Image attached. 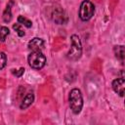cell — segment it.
Listing matches in <instances>:
<instances>
[{
    "label": "cell",
    "mask_w": 125,
    "mask_h": 125,
    "mask_svg": "<svg viewBox=\"0 0 125 125\" xmlns=\"http://www.w3.org/2000/svg\"><path fill=\"white\" fill-rule=\"evenodd\" d=\"M69 106L70 109L72 110L73 113L78 114L82 107H83V98H82V94L81 91L77 88H74L70 91L69 93Z\"/></svg>",
    "instance_id": "1"
},
{
    "label": "cell",
    "mask_w": 125,
    "mask_h": 125,
    "mask_svg": "<svg viewBox=\"0 0 125 125\" xmlns=\"http://www.w3.org/2000/svg\"><path fill=\"white\" fill-rule=\"evenodd\" d=\"M70 41H71V45L69 51L67 52V58L71 61H77L81 58L82 55V46H81L80 38L78 37V35L73 34L70 36Z\"/></svg>",
    "instance_id": "2"
},
{
    "label": "cell",
    "mask_w": 125,
    "mask_h": 125,
    "mask_svg": "<svg viewBox=\"0 0 125 125\" xmlns=\"http://www.w3.org/2000/svg\"><path fill=\"white\" fill-rule=\"evenodd\" d=\"M94 13H95L94 4L89 0H84L81 3L80 9H79V18H80V20L83 21H87L94 16Z\"/></svg>",
    "instance_id": "3"
},
{
    "label": "cell",
    "mask_w": 125,
    "mask_h": 125,
    "mask_svg": "<svg viewBox=\"0 0 125 125\" xmlns=\"http://www.w3.org/2000/svg\"><path fill=\"white\" fill-rule=\"evenodd\" d=\"M28 63L34 69H41L46 63V57L41 51L31 52L28 56Z\"/></svg>",
    "instance_id": "4"
},
{
    "label": "cell",
    "mask_w": 125,
    "mask_h": 125,
    "mask_svg": "<svg viewBox=\"0 0 125 125\" xmlns=\"http://www.w3.org/2000/svg\"><path fill=\"white\" fill-rule=\"evenodd\" d=\"M44 48V40L39 37H34L28 42V49L32 52L35 51H42Z\"/></svg>",
    "instance_id": "5"
},
{
    "label": "cell",
    "mask_w": 125,
    "mask_h": 125,
    "mask_svg": "<svg viewBox=\"0 0 125 125\" xmlns=\"http://www.w3.org/2000/svg\"><path fill=\"white\" fill-rule=\"evenodd\" d=\"M124 87H125V80H124L123 77L117 78V79L113 80V82H112V89L120 97H123V95H124Z\"/></svg>",
    "instance_id": "6"
},
{
    "label": "cell",
    "mask_w": 125,
    "mask_h": 125,
    "mask_svg": "<svg viewBox=\"0 0 125 125\" xmlns=\"http://www.w3.org/2000/svg\"><path fill=\"white\" fill-rule=\"evenodd\" d=\"M53 19L54 21L59 23V24H62V23H64L66 21V16L64 14V12L62 10V9H57L54 11V16H53Z\"/></svg>",
    "instance_id": "7"
},
{
    "label": "cell",
    "mask_w": 125,
    "mask_h": 125,
    "mask_svg": "<svg viewBox=\"0 0 125 125\" xmlns=\"http://www.w3.org/2000/svg\"><path fill=\"white\" fill-rule=\"evenodd\" d=\"M33 101H34V95H33L32 93L27 94V95L23 98L22 102H21V104H20L21 109H25V108H27V107L33 103Z\"/></svg>",
    "instance_id": "8"
},
{
    "label": "cell",
    "mask_w": 125,
    "mask_h": 125,
    "mask_svg": "<svg viewBox=\"0 0 125 125\" xmlns=\"http://www.w3.org/2000/svg\"><path fill=\"white\" fill-rule=\"evenodd\" d=\"M13 4H14V2L11 0V1L9 2V4L7 5V7H6L4 13H3V21H4L5 22H9V21H11V20H12V5H13Z\"/></svg>",
    "instance_id": "9"
},
{
    "label": "cell",
    "mask_w": 125,
    "mask_h": 125,
    "mask_svg": "<svg viewBox=\"0 0 125 125\" xmlns=\"http://www.w3.org/2000/svg\"><path fill=\"white\" fill-rule=\"evenodd\" d=\"M113 51H114L115 57L118 60H120L121 62H123V60H124V46H122V45L115 46L114 49H113Z\"/></svg>",
    "instance_id": "10"
},
{
    "label": "cell",
    "mask_w": 125,
    "mask_h": 125,
    "mask_svg": "<svg viewBox=\"0 0 125 125\" xmlns=\"http://www.w3.org/2000/svg\"><path fill=\"white\" fill-rule=\"evenodd\" d=\"M18 22H19L20 24H22V25L28 27V28L32 26V22H31L29 20H27L26 18H24L23 16H20V17L18 18Z\"/></svg>",
    "instance_id": "11"
},
{
    "label": "cell",
    "mask_w": 125,
    "mask_h": 125,
    "mask_svg": "<svg viewBox=\"0 0 125 125\" xmlns=\"http://www.w3.org/2000/svg\"><path fill=\"white\" fill-rule=\"evenodd\" d=\"M9 33H10V30H9L8 27H6V26H0V41L1 42L5 41L6 37L9 35Z\"/></svg>",
    "instance_id": "12"
},
{
    "label": "cell",
    "mask_w": 125,
    "mask_h": 125,
    "mask_svg": "<svg viewBox=\"0 0 125 125\" xmlns=\"http://www.w3.org/2000/svg\"><path fill=\"white\" fill-rule=\"evenodd\" d=\"M13 28H14V30L18 33V35H19L20 37H22V36L24 35V30L22 29V27H21V25L20 23L14 24V25H13Z\"/></svg>",
    "instance_id": "13"
},
{
    "label": "cell",
    "mask_w": 125,
    "mask_h": 125,
    "mask_svg": "<svg viewBox=\"0 0 125 125\" xmlns=\"http://www.w3.org/2000/svg\"><path fill=\"white\" fill-rule=\"evenodd\" d=\"M7 63V57L4 52H0V69H3Z\"/></svg>",
    "instance_id": "14"
},
{
    "label": "cell",
    "mask_w": 125,
    "mask_h": 125,
    "mask_svg": "<svg viewBox=\"0 0 125 125\" xmlns=\"http://www.w3.org/2000/svg\"><path fill=\"white\" fill-rule=\"evenodd\" d=\"M12 73L15 76H17V77H21L24 73V68L23 67H21L20 69H12Z\"/></svg>",
    "instance_id": "15"
}]
</instances>
